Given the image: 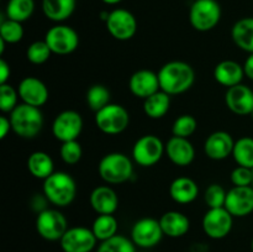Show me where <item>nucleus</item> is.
Here are the masks:
<instances>
[{"mask_svg":"<svg viewBox=\"0 0 253 252\" xmlns=\"http://www.w3.org/2000/svg\"><path fill=\"white\" fill-rule=\"evenodd\" d=\"M95 235L91 229L84 226L69 227L59 240L63 252H91L96 246Z\"/></svg>","mask_w":253,"mask_h":252,"instance_id":"obj_14","label":"nucleus"},{"mask_svg":"<svg viewBox=\"0 0 253 252\" xmlns=\"http://www.w3.org/2000/svg\"><path fill=\"white\" fill-rule=\"evenodd\" d=\"M52 51L48 47L47 42L44 41H35L27 47L26 57L27 61L32 64H43L51 57Z\"/></svg>","mask_w":253,"mask_h":252,"instance_id":"obj_36","label":"nucleus"},{"mask_svg":"<svg viewBox=\"0 0 253 252\" xmlns=\"http://www.w3.org/2000/svg\"><path fill=\"white\" fill-rule=\"evenodd\" d=\"M44 41L52 53L66 56L76 51L79 46V36L74 29L67 25H54L46 32Z\"/></svg>","mask_w":253,"mask_h":252,"instance_id":"obj_8","label":"nucleus"},{"mask_svg":"<svg viewBox=\"0 0 253 252\" xmlns=\"http://www.w3.org/2000/svg\"><path fill=\"white\" fill-rule=\"evenodd\" d=\"M9 119L11 130L22 138L36 137L43 127V115L40 108L29 104H19L10 113Z\"/></svg>","mask_w":253,"mask_h":252,"instance_id":"obj_3","label":"nucleus"},{"mask_svg":"<svg viewBox=\"0 0 253 252\" xmlns=\"http://www.w3.org/2000/svg\"><path fill=\"white\" fill-rule=\"evenodd\" d=\"M231 156L239 166L253 168V138L241 137L235 141Z\"/></svg>","mask_w":253,"mask_h":252,"instance_id":"obj_31","label":"nucleus"},{"mask_svg":"<svg viewBox=\"0 0 253 252\" xmlns=\"http://www.w3.org/2000/svg\"><path fill=\"white\" fill-rule=\"evenodd\" d=\"M221 19V7L216 0H194L190 6L189 21L193 29L207 32L217 26Z\"/></svg>","mask_w":253,"mask_h":252,"instance_id":"obj_5","label":"nucleus"},{"mask_svg":"<svg viewBox=\"0 0 253 252\" xmlns=\"http://www.w3.org/2000/svg\"><path fill=\"white\" fill-rule=\"evenodd\" d=\"M17 93L22 103L41 108L48 100V88L41 79L36 77H26L17 86Z\"/></svg>","mask_w":253,"mask_h":252,"instance_id":"obj_16","label":"nucleus"},{"mask_svg":"<svg viewBox=\"0 0 253 252\" xmlns=\"http://www.w3.org/2000/svg\"><path fill=\"white\" fill-rule=\"evenodd\" d=\"M252 90H253V88H252Z\"/></svg>","mask_w":253,"mask_h":252,"instance_id":"obj_48","label":"nucleus"},{"mask_svg":"<svg viewBox=\"0 0 253 252\" xmlns=\"http://www.w3.org/2000/svg\"><path fill=\"white\" fill-rule=\"evenodd\" d=\"M99 175L109 184L125 183L132 177L133 166L130 158L120 152H111L104 156L98 166Z\"/></svg>","mask_w":253,"mask_h":252,"instance_id":"obj_4","label":"nucleus"},{"mask_svg":"<svg viewBox=\"0 0 253 252\" xmlns=\"http://www.w3.org/2000/svg\"><path fill=\"white\" fill-rule=\"evenodd\" d=\"M225 103L229 110L236 115H250L253 113V90L244 84L227 88Z\"/></svg>","mask_w":253,"mask_h":252,"instance_id":"obj_17","label":"nucleus"},{"mask_svg":"<svg viewBox=\"0 0 253 252\" xmlns=\"http://www.w3.org/2000/svg\"><path fill=\"white\" fill-rule=\"evenodd\" d=\"M160 224L163 234L173 239L184 236L190 229V221L187 215L180 211H175V210L165 212L161 216Z\"/></svg>","mask_w":253,"mask_h":252,"instance_id":"obj_23","label":"nucleus"},{"mask_svg":"<svg viewBox=\"0 0 253 252\" xmlns=\"http://www.w3.org/2000/svg\"><path fill=\"white\" fill-rule=\"evenodd\" d=\"M89 202L94 211L99 215H114L119 208L118 194L108 185H100L93 189Z\"/></svg>","mask_w":253,"mask_h":252,"instance_id":"obj_21","label":"nucleus"},{"mask_svg":"<svg viewBox=\"0 0 253 252\" xmlns=\"http://www.w3.org/2000/svg\"><path fill=\"white\" fill-rule=\"evenodd\" d=\"M251 250H252V252H253V239H252V242H251Z\"/></svg>","mask_w":253,"mask_h":252,"instance_id":"obj_45","label":"nucleus"},{"mask_svg":"<svg viewBox=\"0 0 253 252\" xmlns=\"http://www.w3.org/2000/svg\"><path fill=\"white\" fill-rule=\"evenodd\" d=\"M83 130V118L76 110H64L54 118L52 133L61 142L78 140Z\"/></svg>","mask_w":253,"mask_h":252,"instance_id":"obj_12","label":"nucleus"},{"mask_svg":"<svg viewBox=\"0 0 253 252\" xmlns=\"http://www.w3.org/2000/svg\"><path fill=\"white\" fill-rule=\"evenodd\" d=\"M35 11V0H9L5 7L6 19L24 22Z\"/></svg>","mask_w":253,"mask_h":252,"instance_id":"obj_30","label":"nucleus"},{"mask_svg":"<svg viewBox=\"0 0 253 252\" xmlns=\"http://www.w3.org/2000/svg\"><path fill=\"white\" fill-rule=\"evenodd\" d=\"M24 37V27L22 22L15 21V20H2L0 24V40L5 43L14 44L20 42Z\"/></svg>","mask_w":253,"mask_h":252,"instance_id":"obj_34","label":"nucleus"},{"mask_svg":"<svg viewBox=\"0 0 253 252\" xmlns=\"http://www.w3.org/2000/svg\"><path fill=\"white\" fill-rule=\"evenodd\" d=\"M27 169L35 178L44 180L54 172L53 160L43 151L32 152L27 158Z\"/></svg>","mask_w":253,"mask_h":252,"instance_id":"obj_27","label":"nucleus"},{"mask_svg":"<svg viewBox=\"0 0 253 252\" xmlns=\"http://www.w3.org/2000/svg\"><path fill=\"white\" fill-rule=\"evenodd\" d=\"M105 24L109 34L118 41H128L137 32V20L126 9H115L109 12Z\"/></svg>","mask_w":253,"mask_h":252,"instance_id":"obj_10","label":"nucleus"},{"mask_svg":"<svg viewBox=\"0 0 253 252\" xmlns=\"http://www.w3.org/2000/svg\"><path fill=\"white\" fill-rule=\"evenodd\" d=\"M96 252H136V245L126 236L115 235L111 239L100 242Z\"/></svg>","mask_w":253,"mask_h":252,"instance_id":"obj_33","label":"nucleus"},{"mask_svg":"<svg viewBox=\"0 0 253 252\" xmlns=\"http://www.w3.org/2000/svg\"><path fill=\"white\" fill-rule=\"evenodd\" d=\"M244 71L245 76H246L247 78L251 79V81H253V53H250V56L247 57L246 61H245Z\"/></svg>","mask_w":253,"mask_h":252,"instance_id":"obj_43","label":"nucleus"},{"mask_svg":"<svg viewBox=\"0 0 253 252\" xmlns=\"http://www.w3.org/2000/svg\"><path fill=\"white\" fill-rule=\"evenodd\" d=\"M225 209L234 217H244L253 211V188L234 187L227 192Z\"/></svg>","mask_w":253,"mask_h":252,"instance_id":"obj_15","label":"nucleus"},{"mask_svg":"<svg viewBox=\"0 0 253 252\" xmlns=\"http://www.w3.org/2000/svg\"><path fill=\"white\" fill-rule=\"evenodd\" d=\"M11 130V123H10V119L6 116H1L0 118V138L6 137L7 132Z\"/></svg>","mask_w":253,"mask_h":252,"instance_id":"obj_42","label":"nucleus"},{"mask_svg":"<svg viewBox=\"0 0 253 252\" xmlns=\"http://www.w3.org/2000/svg\"><path fill=\"white\" fill-rule=\"evenodd\" d=\"M252 115H253V113H252Z\"/></svg>","mask_w":253,"mask_h":252,"instance_id":"obj_47","label":"nucleus"},{"mask_svg":"<svg viewBox=\"0 0 253 252\" xmlns=\"http://www.w3.org/2000/svg\"><path fill=\"white\" fill-rule=\"evenodd\" d=\"M101 1L105 2V4H108V5H116V4H119V2L123 1V0H101Z\"/></svg>","mask_w":253,"mask_h":252,"instance_id":"obj_44","label":"nucleus"},{"mask_svg":"<svg viewBox=\"0 0 253 252\" xmlns=\"http://www.w3.org/2000/svg\"><path fill=\"white\" fill-rule=\"evenodd\" d=\"M230 178L234 187H249V185H252L253 168L237 166L231 172Z\"/></svg>","mask_w":253,"mask_h":252,"instance_id":"obj_40","label":"nucleus"},{"mask_svg":"<svg viewBox=\"0 0 253 252\" xmlns=\"http://www.w3.org/2000/svg\"><path fill=\"white\" fill-rule=\"evenodd\" d=\"M11 74V69L5 59H0V84H6Z\"/></svg>","mask_w":253,"mask_h":252,"instance_id":"obj_41","label":"nucleus"},{"mask_svg":"<svg viewBox=\"0 0 253 252\" xmlns=\"http://www.w3.org/2000/svg\"><path fill=\"white\" fill-rule=\"evenodd\" d=\"M66 216L57 209H43L36 217L37 234L47 241H59L68 230Z\"/></svg>","mask_w":253,"mask_h":252,"instance_id":"obj_7","label":"nucleus"},{"mask_svg":"<svg viewBox=\"0 0 253 252\" xmlns=\"http://www.w3.org/2000/svg\"><path fill=\"white\" fill-rule=\"evenodd\" d=\"M227 192L224 187L220 184H210L207 188L204 194V200L209 209H215V208H225V202H226Z\"/></svg>","mask_w":253,"mask_h":252,"instance_id":"obj_38","label":"nucleus"},{"mask_svg":"<svg viewBox=\"0 0 253 252\" xmlns=\"http://www.w3.org/2000/svg\"><path fill=\"white\" fill-rule=\"evenodd\" d=\"M128 88L133 95L145 100L146 98L161 90L158 74L148 69H140L131 76Z\"/></svg>","mask_w":253,"mask_h":252,"instance_id":"obj_18","label":"nucleus"},{"mask_svg":"<svg viewBox=\"0 0 253 252\" xmlns=\"http://www.w3.org/2000/svg\"><path fill=\"white\" fill-rule=\"evenodd\" d=\"M252 188H253V180H252Z\"/></svg>","mask_w":253,"mask_h":252,"instance_id":"obj_46","label":"nucleus"},{"mask_svg":"<svg viewBox=\"0 0 253 252\" xmlns=\"http://www.w3.org/2000/svg\"><path fill=\"white\" fill-rule=\"evenodd\" d=\"M245 77L244 66L232 59H226L217 63L214 68L215 81L222 86L231 88V86L241 84Z\"/></svg>","mask_w":253,"mask_h":252,"instance_id":"obj_22","label":"nucleus"},{"mask_svg":"<svg viewBox=\"0 0 253 252\" xmlns=\"http://www.w3.org/2000/svg\"><path fill=\"white\" fill-rule=\"evenodd\" d=\"M165 236L160 220L153 217H143L137 220L131 229V240L136 247L151 249L157 246Z\"/></svg>","mask_w":253,"mask_h":252,"instance_id":"obj_11","label":"nucleus"},{"mask_svg":"<svg viewBox=\"0 0 253 252\" xmlns=\"http://www.w3.org/2000/svg\"><path fill=\"white\" fill-rule=\"evenodd\" d=\"M118 220L114 215H98L91 225V231L100 242L118 235Z\"/></svg>","mask_w":253,"mask_h":252,"instance_id":"obj_29","label":"nucleus"},{"mask_svg":"<svg viewBox=\"0 0 253 252\" xmlns=\"http://www.w3.org/2000/svg\"><path fill=\"white\" fill-rule=\"evenodd\" d=\"M76 4V0H42V11L51 21L62 22L73 15Z\"/></svg>","mask_w":253,"mask_h":252,"instance_id":"obj_25","label":"nucleus"},{"mask_svg":"<svg viewBox=\"0 0 253 252\" xmlns=\"http://www.w3.org/2000/svg\"><path fill=\"white\" fill-rule=\"evenodd\" d=\"M166 155L173 165L178 167H187L194 161L195 150L188 138L172 136L166 143Z\"/></svg>","mask_w":253,"mask_h":252,"instance_id":"obj_20","label":"nucleus"},{"mask_svg":"<svg viewBox=\"0 0 253 252\" xmlns=\"http://www.w3.org/2000/svg\"><path fill=\"white\" fill-rule=\"evenodd\" d=\"M193 1H194V0H193Z\"/></svg>","mask_w":253,"mask_h":252,"instance_id":"obj_49","label":"nucleus"},{"mask_svg":"<svg viewBox=\"0 0 253 252\" xmlns=\"http://www.w3.org/2000/svg\"><path fill=\"white\" fill-rule=\"evenodd\" d=\"M17 98H20L17 89L10 84H0V110L2 113H11L19 104Z\"/></svg>","mask_w":253,"mask_h":252,"instance_id":"obj_39","label":"nucleus"},{"mask_svg":"<svg viewBox=\"0 0 253 252\" xmlns=\"http://www.w3.org/2000/svg\"><path fill=\"white\" fill-rule=\"evenodd\" d=\"M59 156L67 165H77L83 156L81 143L77 140L62 142L61 147H59Z\"/></svg>","mask_w":253,"mask_h":252,"instance_id":"obj_37","label":"nucleus"},{"mask_svg":"<svg viewBox=\"0 0 253 252\" xmlns=\"http://www.w3.org/2000/svg\"><path fill=\"white\" fill-rule=\"evenodd\" d=\"M166 153V145L155 135H145L138 138L132 147V158L141 167H151L158 163Z\"/></svg>","mask_w":253,"mask_h":252,"instance_id":"obj_9","label":"nucleus"},{"mask_svg":"<svg viewBox=\"0 0 253 252\" xmlns=\"http://www.w3.org/2000/svg\"><path fill=\"white\" fill-rule=\"evenodd\" d=\"M234 216L225 208L209 209L203 216L202 226L205 235L210 239L220 240L231 232Z\"/></svg>","mask_w":253,"mask_h":252,"instance_id":"obj_13","label":"nucleus"},{"mask_svg":"<svg viewBox=\"0 0 253 252\" xmlns=\"http://www.w3.org/2000/svg\"><path fill=\"white\" fill-rule=\"evenodd\" d=\"M86 104L96 113L110 104V90L103 84H94L86 91Z\"/></svg>","mask_w":253,"mask_h":252,"instance_id":"obj_32","label":"nucleus"},{"mask_svg":"<svg viewBox=\"0 0 253 252\" xmlns=\"http://www.w3.org/2000/svg\"><path fill=\"white\" fill-rule=\"evenodd\" d=\"M170 198L178 204H190L199 194L198 184L188 177H178L170 183Z\"/></svg>","mask_w":253,"mask_h":252,"instance_id":"obj_24","label":"nucleus"},{"mask_svg":"<svg viewBox=\"0 0 253 252\" xmlns=\"http://www.w3.org/2000/svg\"><path fill=\"white\" fill-rule=\"evenodd\" d=\"M130 114L120 104L110 103L95 113V125L106 135H119L127 128Z\"/></svg>","mask_w":253,"mask_h":252,"instance_id":"obj_6","label":"nucleus"},{"mask_svg":"<svg viewBox=\"0 0 253 252\" xmlns=\"http://www.w3.org/2000/svg\"><path fill=\"white\" fill-rule=\"evenodd\" d=\"M170 108V95L163 90H158L157 93L143 100V111L150 119H161L169 111Z\"/></svg>","mask_w":253,"mask_h":252,"instance_id":"obj_28","label":"nucleus"},{"mask_svg":"<svg viewBox=\"0 0 253 252\" xmlns=\"http://www.w3.org/2000/svg\"><path fill=\"white\" fill-rule=\"evenodd\" d=\"M43 195L54 207H68L77 195L76 180L69 173L53 172L43 180Z\"/></svg>","mask_w":253,"mask_h":252,"instance_id":"obj_2","label":"nucleus"},{"mask_svg":"<svg viewBox=\"0 0 253 252\" xmlns=\"http://www.w3.org/2000/svg\"><path fill=\"white\" fill-rule=\"evenodd\" d=\"M231 37L235 44L242 51L253 53V17H244L235 22Z\"/></svg>","mask_w":253,"mask_h":252,"instance_id":"obj_26","label":"nucleus"},{"mask_svg":"<svg viewBox=\"0 0 253 252\" xmlns=\"http://www.w3.org/2000/svg\"><path fill=\"white\" fill-rule=\"evenodd\" d=\"M161 90L169 95H178L189 90L195 82V72L183 61H170L158 71Z\"/></svg>","mask_w":253,"mask_h":252,"instance_id":"obj_1","label":"nucleus"},{"mask_svg":"<svg viewBox=\"0 0 253 252\" xmlns=\"http://www.w3.org/2000/svg\"><path fill=\"white\" fill-rule=\"evenodd\" d=\"M197 119L185 114V115H180L179 118L175 119L172 126V133L173 136H177V137L189 138L197 131Z\"/></svg>","mask_w":253,"mask_h":252,"instance_id":"obj_35","label":"nucleus"},{"mask_svg":"<svg viewBox=\"0 0 253 252\" xmlns=\"http://www.w3.org/2000/svg\"><path fill=\"white\" fill-rule=\"evenodd\" d=\"M235 141L226 131H215L208 136L204 143V152L210 160L222 161L232 155Z\"/></svg>","mask_w":253,"mask_h":252,"instance_id":"obj_19","label":"nucleus"}]
</instances>
